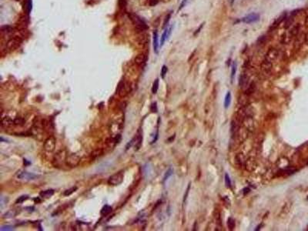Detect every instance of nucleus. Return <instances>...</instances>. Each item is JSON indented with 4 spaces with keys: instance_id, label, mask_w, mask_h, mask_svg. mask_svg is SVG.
<instances>
[{
    "instance_id": "nucleus-1",
    "label": "nucleus",
    "mask_w": 308,
    "mask_h": 231,
    "mask_svg": "<svg viewBox=\"0 0 308 231\" xmlns=\"http://www.w3.org/2000/svg\"><path fill=\"white\" fill-rule=\"evenodd\" d=\"M129 18L132 22V24L134 25L136 29L139 30V32H143L148 29V26L145 22V21L137 14L131 12L129 14Z\"/></svg>"
},
{
    "instance_id": "nucleus-2",
    "label": "nucleus",
    "mask_w": 308,
    "mask_h": 231,
    "mask_svg": "<svg viewBox=\"0 0 308 231\" xmlns=\"http://www.w3.org/2000/svg\"><path fill=\"white\" fill-rule=\"evenodd\" d=\"M131 90L130 84L126 80H121L118 84L117 89V93L120 97H125Z\"/></svg>"
},
{
    "instance_id": "nucleus-3",
    "label": "nucleus",
    "mask_w": 308,
    "mask_h": 231,
    "mask_svg": "<svg viewBox=\"0 0 308 231\" xmlns=\"http://www.w3.org/2000/svg\"><path fill=\"white\" fill-rule=\"evenodd\" d=\"M123 178H124V173L123 171H119L110 176V178L108 180V183L112 186H118L123 183Z\"/></svg>"
},
{
    "instance_id": "nucleus-4",
    "label": "nucleus",
    "mask_w": 308,
    "mask_h": 231,
    "mask_svg": "<svg viewBox=\"0 0 308 231\" xmlns=\"http://www.w3.org/2000/svg\"><path fill=\"white\" fill-rule=\"evenodd\" d=\"M21 42H22V40L20 38L17 37V36L12 38L6 43V49H8L9 51L15 50L18 47H19Z\"/></svg>"
},
{
    "instance_id": "nucleus-5",
    "label": "nucleus",
    "mask_w": 308,
    "mask_h": 231,
    "mask_svg": "<svg viewBox=\"0 0 308 231\" xmlns=\"http://www.w3.org/2000/svg\"><path fill=\"white\" fill-rule=\"evenodd\" d=\"M66 162L67 166H69V167H76L79 165L80 162V156L75 153L69 154V156H66Z\"/></svg>"
},
{
    "instance_id": "nucleus-6",
    "label": "nucleus",
    "mask_w": 308,
    "mask_h": 231,
    "mask_svg": "<svg viewBox=\"0 0 308 231\" xmlns=\"http://www.w3.org/2000/svg\"><path fill=\"white\" fill-rule=\"evenodd\" d=\"M55 144H56V139L53 136L48 137L45 140L44 143V150L46 152L52 153L55 150Z\"/></svg>"
},
{
    "instance_id": "nucleus-7",
    "label": "nucleus",
    "mask_w": 308,
    "mask_h": 231,
    "mask_svg": "<svg viewBox=\"0 0 308 231\" xmlns=\"http://www.w3.org/2000/svg\"><path fill=\"white\" fill-rule=\"evenodd\" d=\"M16 176H17V178L19 179V180L26 181L34 180L38 178L37 175L32 173H29V172L27 171H23V170L18 172Z\"/></svg>"
},
{
    "instance_id": "nucleus-8",
    "label": "nucleus",
    "mask_w": 308,
    "mask_h": 231,
    "mask_svg": "<svg viewBox=\"0 0 308 231\" xmlns=\"http://www.w3.org/2000/svg\"><path fill=\"white\" fill-rule=\"evenodd\" d=\"M260 19V15L257 13H250L249 15H246L245 17H243L241 19L243 22L244 23H247V24H250V23H253V22H256L259 21Z\"/></svg>"
},
{
    "instance_id": "nucleus-9",
    "label": "nucleus",
    "mask_w": 308,
    "mask_h": 231,
    "mask_svg": "<svg viewBox=\"0 0 308 231\" xmlns=\"http://www.w3.org/2000/svg\"><path fill=\"white\" fill-rule=\"evenodd\" d=\"M133 139H134L135 150H139V148L141 147V145H142V143H143V131H142L141 129H139L137 135L135 136Z\"/></svg>"
},
{
    "instance_id": "nucleus-10",
    "label": "nucleus",
    "mask_w": 308,
    "mask_h": 231,
    "mask_svg": "<svg viewBox=\"0 0 308 231\" xmlns=\"http://www.w3.org/2000/svg\"><path fill=\"white\" fill-rule=\"evenodd\" d=\"M278 55H279V53H278V50L275 48H271L269 49V50L267 51L266 55V60H269V61H273L275 60L277 57H278Z\"/></svg>"
},
{
    "instance_id": "nucleus-11",
    "label": "nucleus",
    "mask_w": 308,
    "mask_h": 231,
    "mask_svg": "<svg viewBox=\"0 0 308 231\" xmlns=\"http://www.w3.org/2000/svg\"><path fill=\"white\" fill-rule=\"evenodd\" d=\"M173 26H170L169 27L166 28V29L164 30L163 32V35L161 36V40H160V46H163V44L165 43V42L166 40L169 39V37L170 36L172 33V30H173Z\"/></svg>"
},
{
    "instance_id": "nucleus-12",
    "label": "nucleus",
    "mask_w": 308,
    "mask_h": 231,
    "mask_svg": "<svg viewBox=\"0 0 308 231\" xmlns=\"http://www.w3.org/2000/svg\"><path fill=\"white\" fill-rule=\"evenodd\" d=\"M147 60V57L145 54H138V55L135 57L134 59V62L137 64V66H143L146 63V62Z\"/></svg>"
},
{
    "instance_id": "nucleus-13",
    "label": "nucleus",
    "mask_w": 308,
    "mask_h": 231,
    "mask_svg": "<svg viewBox=\"0 0 308 231\" xmlns=\"http://www.w3.org/2000/svg\"><path fill=\"white\" fill-rule=\"evenodd\" d=\"M285 18H286V13H283L282 15H280L279 17L277 18V19L274 20V22L272 23V25H271V27H270V29H271V30H274V29H277V27L279 26V25L281 23L282 21L285 19Z\"/></svg>"
},
{
    "instance_id": "nucleus-14",
    "label": "nucleus",
    "mask_w": 308,
    "mask_h": 231,
    "mask_svg": "<svg viewBox=\"0 0 308 231\" xmlns=\"http://www.w3.org/2000/svg\"><path fill=\"white\" fill-rule=\"evenodd\" d=\"M120 140H121V136L120 135H116L115 137H110V138L108 139L107 141H106V143H107V145L109 146L112 147L115 145H117V143H119Z\"/></svg>"
},
{
    "instance_id": "nucleus-15",
    "label": "nucleus",
    "mask_w": 308,
    "mask_h": 231,
    "mask_svg": "<svg viewBox=\"0 0 308 231\" xmlns=\"http://www.w3.org/2000/svg\"><path fill=\"white\" fill-rule=\"evenodd\" d=\"M249 78L246 74H241L239 78V85L242 89H245L248 86Z\"/></svg>"
},
{
    "instance_id": "nucleus-16",
    "label": "nucleus",
    "mask_w": 308,
    "mask_h": 231,
    "mask_svg": "<svg viewBox=\"0 0 308 231\" xmlns=\"http://www.w3.org/2000/svg\"><path fill=\"white\" fill-rule=\"evenodd\" d=\"M12 125H14V120L10 118L9 117H2V127H10Z\"/></svg>"
},
{
    "instance_id": "nucleus-17",
    "label": "nucleus",
    "mask_w": 308,
    "mask_h": 231,
    "mask_svg": "<svg viewBox=\"0 0 308 231\" xmlns=\"http://www.w3.org/2000/svg\"><path fill=\"white\" fill-rule=\"evenodd\" d=\"M149 42V35L146 33H142V32H140V34L138 35V42L141 45H146L147 44V42Z\"/></svg>"
},
{
    "instance_id": "nucleus-18",
    "label": "nucleus",
    "mask_w": 308,
    "mask_h": 231,
    "mask_svg": "<svg viewBox=\"0 0 308 231\" xmlns=\"http://www.w3.org/2000/svg\"><path fill=\"white\" fill-rule=\"evenodd\" d=\"M19 214V210L16 209H10L9 211H7L6 213H5L2 216V217L4 219H11V218L15 217V216Z\"/></svg>"
},
{
    "instance_id": "nucleus-19",
    "label": "nucleus",
    "mask_w": 308,
    "mask_h": 231,
    "mask_svg": "<svg viewBox=\"0 0 308 231\" xmlns=\"http://www.w3.org/2000/svg\"><path fill=\"white\" fill-rule=\"evenodd\" d=\"M159 36L157 31H155L153 33V49L154 52L156 53H158L159 51Z\"/></svg>"
},
{
    "instance_id": "nucleus-20",
    "label": "nucleus",
    "mask_w": 308,
    "mask_h": 231,
    "mask_svg": "<svg viewBox=\"0 0 308 231\" xmlns=\"http://www.w3.org/2000/svg\"><path fill=\"white\" fill-rule=\"evenodd\" d=\"M54 193H55V190H54V189H46V190H44V191L40 192V196H41V197H42V198H50L51 196H53Z\"/></svg>"
},
{
    "instance_id": "nucleus-21",
    "label": "nucleus",
    "mask_w": 308,
    "mask_h": 231,
    "mask_svg": "<svg viewBox=\"0 0 308 231\" xmlns=\"http://www.w3.org/2000/svg\"><path fill=\"white\" fill-rule=\"evenodd\" d=\"M293 39V36L290 33H285L281 37V42L283 44H288Z\"/></svg>"
},
{
    "instance_id": "nucleus-22",
    "label": "nucleus",
    "mask_w": 308,
    "mask_h": 231,
    "mask_svg": "<svg viewBox=\"0 0 308 231\" xmlns=\"http://www.w3.org/2000/svg\"><path fill=\"white\" fill-rule=\"evenodd\" d=\"M261 66L262 69H263L265 72H269V71L271 69V68H272V63H271V61L265 60L262 62Z\"/></svg>"
},
{
    "instance_id": "nucleus-23",
    "label": "nucleus",
    "mask_w": 308,
    "mask_h": 231,
    "mask_svg": "<svg viewBox=\"0 0 308 231\" xmlns=\"http://www.w3.org/2000/svg\"><path fill=\"white\" fill-rule=\"evenodd\" d=\"M300 26L299 24L293 26L291 27V29L289 30V33H291L293 37H295V36H297V35H298V33H299V31H300Z\"/></svg>"
},
{
    "instance_id": "nucleus-24",
    "label": "nucleus",
    "mask_w": 308,
    "mask_h": 231,
    "mask_svg": "<svg viewBox=\"0 0 308 231\" xmlns=\"http://www.w3.org/2000/svg\"><path fill=\"white\" fill-rule=\"evenodd\" d=\"M112 207H110V206H109V205H105V206L102 208L100 214H101V215H103V216H106V215H108V214H110V213L112 212Z\"/></svg>"
},
{
    "instance_id": "nucleus-25",
    "label": "nucleus",
    "mask_w": 308,
    "mask_h": 231,
    "mask_svg": "<svg viewBox=\"0 0 308 231\" xmlns=\"http://www.w3.org/2000/svg\"><path fill=\"white\" fill-rule=\"evenodd\" d=\"M231 103V93L230 92H227L226 96H225L224 99V103H223V105H224L225 109H227L229 107Z\"/></svg>"
},
{
    "instance_id": "nucleus-26",
    "label": "nucleus",
    "mask_w": 308,
    "mask_h": 231,
    "mask_svg": "<svg viewBox=\"0 0 308 231\" xmlns=\"http://www.w3.org/2000/svg\"><path fill=\"white\" fill-rule=\"evenodd\" d=\"M13 30L12 27L9 26H3L1 27V33L2 35H6V34H9L10 33H12Z\"/></svg>"
},
{
    "instance_id": "nucleus-27",
    "label": "nucleus",
    "mask_w": 308,
    "mask_h": 231,
    "mask_svg": "<svg viewBox=\"0 0 308 231\" xmlns=\"http://www.w3.org/2000/svg\"><path fill=\"white\" fill-rule=\"evenodd\" d=\"M237 64L236 62H233V65H232V70H231V83H233V80H234V77H235L236 73H237Z\"/></svg>"
},
{
    "instance_id": "nucleus-28",
    "label": "nucleus",
    "mask_w": 308,
    "mask_h": 231,
    "mask_svg": "<svg viewBox=\"0 0 308 231\" xmlns=\"http://www.w3.org/2000/svg\"><path fill=\"white\" fill-rule=\"evenodd\" d=\"M293 22V17H288L286 18L285 20H284V28L285 29H288L290 27L292 26Z\"/></svg>"
},
{
    "instance_id": "nucleus-29",
    "label": "nucleus",
    "mask_w": 308,
    "mask_h": 231,
    "mask_svg": "<svg viewBox=\"0 0 308 231\" xmlns=\"http://www.w3.org/2000/svg\"><path fill=\"white\" fill-rule=\"evenodd\" d=\"M173 169H172V168H169L167 171L166 172L165 176H164V177H163V183H165L166 181L168 179H169V177L173 175Z\"/></svg>"
},
{
    "instance_id": "nucleus-30",
    "label": "nucleus",
    "mask_w": 308,
    "mask_h": 231,
    "mask_svg": "<svg viewBox=\"0 0 308 231\" xmlns=\"http://www.w3.org/2000/svg\"><path fill=\"white\" fill-rule=\"evenodd\" d=\"M227 225H228L229 229L231 230H233L234 229V227H235V225H236V223H235L234 219L232 217H230L229 219H228V221H227Z\"/></svg>"
},
{
    "instance_id": "nucleus-31",
    "label": "nucleus",
    "mask_w": 308,
    "mask_h": 231,
    "mask_svg": "<svg viewBox=\"0 0 308 231\" xmlns=\"http://www.w3.org/2000/svg\"><path fill=\"white\" fill-rule=\"evenodd\" d=\"M159 79H156L155 81H154L153 84V87H152V92L153 94H156L157 91H158L159 89Z\"/></svg>"
},
{
    "instance_id": "nucleus-32",
    "label": "nucleus",
    "mask_w": 308,
    "mask_h": 231,
    "mask_svg": "<svg viewBox=\"0 0 308 231\" xmlns=\"http://www.w3.org/2000/svg\"><path fill=\"white\" fill-rule=\"evenodd\" d=\"M102 154H103V150H101V149H98V150H94V151L91 153V157L95 159V158H96V157H98V156H101Z\"/></svg>"
},
{
    "instance_id": "nucleus-33",
    "label": "nucleus",
    "mask_w": 308,
    "mask_h": 231,
    "mask_svg": "<svg viewBox=\"0 0 308 231\" xmlns=\"http://www.w3.org/2000/svg\"><path fill=\"white\" fill-rule=\"evenodd\" d=\"M25 123V120L22 117H17L14 119V125L16 126H23Z\"/></svg>"
},
{
    "instance_id": "nucleus-34",
    "label": "nucleus",
    "mask_w": 308,
    "mask_h": 231,
    "mask_svg": "<svg viewBox=\"0 0 308 231\" xmlns=\"http://www.w3.org/2000/svg\"><path fill=\"white\" fill-rule=\"evenodd\" d=\"M76 190H77L76 187H72V188H70V189H66V191L64 192V194H63L64 196H70L71 194H73V193H75Z\"/></svg>"
},
{
    "instance_id": "nucleus-35",
    "label": "nucleus",
    "mask_w": 308,
    "mask_h": 231,
    "mask_svg": "<svg viewBox=\"0 0 308 231\" xmlns=\"http://www.w3.org/2000/svg\"><path fill=\"white\" fill-rule=\"evenodd\" d=\"M254 89H255V84H254V83H252L249 85L248 88H247L246 91V94H251L252 92H253Z\"/></svg>"
},
{
    "instance_id": "nucleus-36",
    "label": "nucleus",
    "mask_w": 308,
    "mask_h": 231,
    "mask_svg": "<svg viewBox=\"0 0 308 231\" xmlns=\"http://www.w3.org/2000/svg\"><path fill=\"white\" fill-rule=\"evenodd\" d=\"M14 227L13 226H11V225H4V226H2L1 228H0V230L1 231H10V230H13Z\"/></svg>"
},
{
    "instance_id": "nucleus-37",
    "label": "nucleus",
    "mask_w": 308,
    "mask_h": 231,
    "mask_svg": "<svg viewBox=\"0 0 308 231\" xmlns=\"http://www.w3.org/2000/svg\"><path fill=\"white\" fill-rule=\"evenodd\" d=\"M29 199V196H21L20 197H19V198L16 200V201H15V203H22L24 202V201H26V200H28Z\"/></svg>"
},
{
    "instance_id": "nucleus-38",
    "label": "nucleus",
    "mask_w": 308,
    "mask_h": 231,
    "mask_svg": "<svg viewBox=\"0 0 308 231\" xmlns=\"http://www.w3.org/2000/svg\"><path fill=\"white\" fill-rule=\"evenodd\" d=\"M225 184H226L227 187H228V188L231 187L230 178L229 175H228L227 173L225 174Z\"/></svg>"
},
{
    "instance_id": "nucleus-39",
    "label": "nucleus",
    "mask_w": 308,
    "mask_h": 231,
    "mask_svg": "<svg viewBox=\"0 0 308 231\" xmlns=\"http://www.w3.org/2000/svg\"><path fill=\"white\" fill-rule=\"evenodd\" d=\"M167 71H168V68H167V66H163V67H162V69H161V77L162 78H165L166 75V73H167Z\"/></svg>"
},
{
    "instance_id": "nucleus-40",
    "label": "nucleus",
    "mask_w": 308,
    "mask_h": 231,
    "mask_svg": "<svg viewBox=\"0 0 308 231\" xmlns=\"http://www.w3.org/2000/svg\"><path fill=\"white\" fill-rule=\"evenodd\" d=\"M7 202H8V199L6 197H4V196H2L1 197V203H0V206H1V208H3L4 206L7 204Z\"/></svg>"
},
{
    "instance_id": "nucleus-41",
    "label": "nucleus",
    "mask_w": 308,
    "mask_h": 231,
    "mask_svg": "<svg viewBox=\"0 0 308 231\" xmlns=\"http://www.w3.org/2000/svg\"><path fill=\"white\" fill-rule=\"evenodd\" d=\"M150 110H151L152 112H157L158 109H157V104H156V102L152 103V105L150 106Z\"/></svg>"
},
{
    "instance_id": "nucleus-42",
    "label": "nucleus",
    "mask_w": 308,
    "mask_h": 231,
    "mask_svg": "<svg viewBox=\"0 0 308 231\" xmlns=\"http://www.w3.org/2000/svg\"><path fill=\"white\" fill-rule=\"evenodd\" d=\"M189 189H190V183H189V185H188V187H187V190H186V192H185L184 196H183V203L186 202V200H187V196H188V194H189Z\"/></svg>"
},
{
    "instance_id": "nucleus-43",
    "label": "nucleus",
    "mask_w": 308,
    "mask_h": 231,
    "mask_svg": "<svg viewBox=\"0 0 308 231\" xmlns=\"http://www.w3.org/2000/svg\"><path fill=\"white\" fill-rule=\"evenodd\" d=\"M170 17H171V13L168 14V15H166V19H165V21H164V23H163V27H166V26H167L168 22H169Z\"/></svg>"
},
{
    "instance_id": "nucleus-44",
    "label": "nucleus",
    "mask_w": 308,
    "mask_h": 231,
    "mask_svg": "<svg viewBox=\"0 0 308 231\" xmlns=\"http://www.w3.org/2000/svg\"><path fill=\"white\" fill-rule=\"evenodd\" d=\"M148 2L150 6H154L158 3V0H148Z\"/></svg>"
},
{
    "instance_id": "nucleus-45",
    "label": "nucleus",
    "mask_w": 308,
    "mask_h": 231,
    "mask_svg": "<svg viewBox=\"0 0 308 231\" xmlns=\"http://www.w3.org/2000/svg\"><path fill=\"white\" fill-rule=\"evenodd\" d=\"M187 0H183L182 2L180 3V7H179V10H181V9H183V7L185 6V5L187 4Z\"/></svg>"
},
{
    "instance_id": "nucleus-46",
    "label": "nucleus",
    "mask_w": 308,
    "mask_h": 231,
    "mask_svg": "<svg viewBox=\"0 0 308 231\" xmlns=\"http://www.w3.org/2000/svg\"><path fill=\"white\" fill-rule=\"evenodd\" d=\"M126 0H119V5L120 7H125L126 6Z\"/></svg>"
},
{
    "instance_id": "nucleus-47",
    "label": "nucleus",
    "mask_w": 308,
    "mask_h": 231,
    "mask_svg": "<svg viewBox=\"0 0 308 231\" xmlns=\"http://www.w3.org/2000/svg\"><path fill=\"white\" fill-rule=\"evenodd\" d=\"M203 24H204V23H202V24L200 25V26L199 27L198 29H196V32H195V33H194V35H196V34H197V33H200V30H201V29H202L203 26Z\"/></svg>"
},
{
    "instance_id": "nucleus-48",
    "label": "nucleus",
    "mask_w": 308,
    "mask_h": 231,
    "mask_svg": "<svg viewBox=\"0 0 308 231\" xmlns=\"http://www.w3.org/2000/svg\"><path fill=\"white\" fill-rule=\"evenodd\" d=\"M250 189H249L248 187H246V188H244V189H243V194H244V195H246V194H247L248 193H250Z\"/></svg>"
},
{
    "instance_id": "nucleus-49",
    "label": "nucleus",
    "mask_w": 308,
    "mask_h": 231,
    "mask_svg": "<svg viewBox=\"0 0 308 231\" xmlns=\"http://www.w3.org/2000/svg\"><path fill=\"white\" fill-rule=\"evenodd\" d=\"M304 39H305V42H306L307 44H308V33L306 34V35H305V38H304Z\"/></svg>"
},
{
    "instance_id": "nucleus-50",
    "label": "nucleus",
    "mask_w": 308,
    "mask_h": 231,
    "mask_svg": "<svg viewBox=\"0 0 308 231\" xmlns=\"http://www.w3.org/2000/svg\"><path fill=\"white\" fill-rule=\"evenodd\" d=\"M29 164H30V162H28L27 160H25L24 159V165L27 166V165H29Z\"/></svg>"
},
{
    "instance_id": "nucleus-51",
    "label": "nucleus",
    "mask_w": 308,
    "mask_h": 231,
    "mask_svg": "<svg viewBox=\"0 0 308 231\" xmlns=\"http://www.w3.org/2000/svg\"><path fill=\"white\" fill-rule=\"evenodd\" d=\"M174 139H175V135H174V136H173V137H172L171 138H169L167 141H168V142H171L172 140H173Z\"/></svg>"
},
{
    "instance_id": "nucleus-52",
    "label": "nucleus",
    "mask_w": 308,
    "mask_h": 231,
    "mask_svg": "<svg viewBox=\"0 0 308 231\" xmlns=\"http://www.w3.org/2000/svg\"><path fill=\"white\" fill-rule=\"evenodd\" d=\"M260 227H261V225H259V226H258V227H257V229H256L255 230H256V231H258V230H259L260 229Z\"/></svg>"
},
{
    "instance_id": "nucleus-53",
    "label": "nucleus",
    "mask_w": 308,
    "mask_h": 231,
    "mask_svg": "<svg viewBox=\"0 0 308 231\" xmlns=\"http://www.w3.org/2000/svg\"><path fill=\"white\" fill-rule=\"evenodd\" d=\"M306 22H307V24L308 25V17L307 18V21H306Z\"/></svg>"
},
{
    "instance_id": "nucleus-54",
    "label": "nucleus",
    "mask_w": 308,
    "mask_h": 231,
    "mask_svg": "<svg viewBox=\"0 0 308 231\" xmlns=\"http://www.w3.org/2000/svg\"><path fill=\"white\" fill-rule=\"evenodd\" d=\"M232 1H233V0H232Z\"/></svg>"
}]
</instances>
